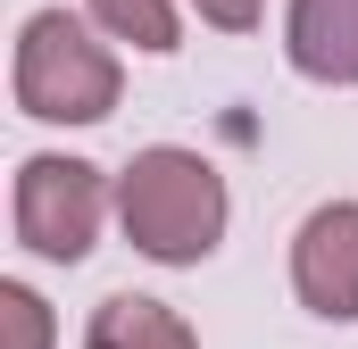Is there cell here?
I'll use <instances>...</instances> for the list:
<instances>
[{
    "instance_id": "1",
    "label": "cell",
    "mask_w": 358,
    "mask_h": 349,
    "mask_svg": "<svg viewBox=\"0 0 358 349\" xmlns=\"http://www.w3.org/2000/svg\"><path fill=\"white\" fill-rule=\"evenodd\" d=\"M117 216L125 242L159 266H200L225 242V174L208 167L200 150H134V167L117 174Z\"/></svg>"
},
{
    "instance_id": "2",
    "label": "cell",
    "mask_w": 358,
    "mask_h": 349,
    "mask_svg": "<svg viewBox=\"0 0 358 349\" xmlns=\"http://www.w3.org/2000/svg\"><path fill=\"white\" fill-rule=\"evenodd\" d=\"M117 84H125L117 50L92 42L84 17H67V8L25 17V34H17V108L25 117H42V125H100L117 108Z\"/></svg>"
},
{
    "instance_id": "3",
    "label": "cell",
    "mask_w": 358,
    "mask_h": 349,
    "mask_svg": "<svg viewBox=\"0 0 358 349\" xmlns=\"http://www.w3.org/2000/svg\"><path fill=\"white\" fill-rule=\"evenodd\" d=\"M100 216H108V183H100V167H84V158H50V150L17 167V242H25L34 258H50V266L92 258Z\"/></svg>"
},
{
    "instance_id": "4",
    "label": "cell",
    "mask_w": 358,
    "mask_h": 349,
    "mask_svg": "<svg viewBox=\"0 0 358 349\" xmlns=\"http://www.w3.org/2000/svg\"><path fill=\"white\" fill-rule=\"evenodd\" d=\"M292 291L334 316L358 325V200H325L300 233H292Z\"/></svg>"
},
{
    "instance_id": "5",
    "label": "cell",
    "mask_w": 358,
    "mask_h": 349,
    "mask_svg": "<svg viewBox=\"0 0 358 349\" xmlns=\"http://www.w3.org/2000/svg\"><path fill=\"white\" fill-rule=\"evenodd\" d=\"M283 42L308 84H358V0H292Z\"/></svg>"
},
{
    "instance_id": "6",
    "label": "cell",
    "mask_w": 358,
    "mask_h": 349,
    "mask_svg": "<svg viewBox=\"0 0 358 349\" xmlns=\"http://www.w3.org/2000/svg\"><path fill=\"white\" fill-rule=\"evenodd\" d=\"M84 349H200V341H192V325H183L167 299L117 291V299H100V308H92Z\"/></svg>"
},
{
    "instance_id": "7",
    "label": "cell",
    "mask_w": 358,
    "mask_h": 349,
    "mask_svg": "<svg viewBox=\"0 0 358 349\" xmlns=\"http://www.w3.org/2000/svg\"><path fill=\"white\" fill-rule=\"evenodd\" d=\"M92 25L100 34H117V42H134V50H150V59H167L176 50V0H92Z\"/></svg>"
},
{
    "instance_id": "8",
    "label": "cell",
    "mask_w": 358,
    "mask_h": 349,
    "mask_svg": "<svg viewBox=\"0 0 358 349\" xmlns=\"http://www.w3.org/2000/svg\"><path fill=\"white\" fill-rule=\"evenodd\" d=\"M0 325H8V349H50V308L25 283H0Z\"/></svg>"
},
{
    "instance_id": "9",
    "label": "cell",
    "mask_w": 358,
    "mask_h": 349,
    "mask_svg": "<svg viewBox=\"0 0 358 349\" xmlns=\"http://www.w3.org/2000/svg\"><path fill=\"white\" fill-rule=\"evenodd\" d=\"M192 8H200V17H208V25H217V34H250V25H259V8H267V0H192Z\"/></svg>"
}]
</instances>
